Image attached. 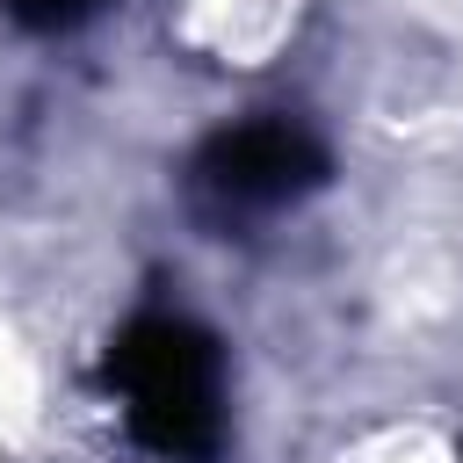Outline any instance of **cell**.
I'll use <instances>...</instances> for the list:
<instances>
[{
    "instance_id": "2",
    "label": "cell",
    "mask_w": 463,
    "mask_h": 463,
    "mask_svg": "<svg viewBox=\"0 0 463 463\" xmlns=\"http://www.w3.org/2000/svg\"><path fill=\"white\" fill-rule=\"evenodd\" d=\"M326 174H333L326 145L304 123H289V116L232 123V130H217L195 152V188L217 210H282V203L326 188Z\"/></svg>"
},
{
    "instance_id": "3",
    "label": "cell",
    "mask_w": 463,
    "mask_h": 463,
    "mask_svg": "<svg viewBox=\"0 0 463 463\" xmlns=\"http://www.w3.org/2000/svg\"><path fill=\"white\" fill-rule=\"evenodd\" d=\"M7 7H14L29 29H72V22H80V14H94L101 0H7Z\"/></svg>"
},
{
    "instance_id": "1",
    "label": "cell",
    "mask_w": 463,
    "mask_h": 463,
    "mask_svg": "<svg viewBox=\"0 0 463 463\" xmlns=\"http://www.w3.org/2000/svg\"><path fill=\"white\" fill-rule=\"evenodd\" d=\"M101 383L123 405V427L159 463H210L224 449V354L181 311H137L109 354Z\"/></svg>"
}]
</instances>
